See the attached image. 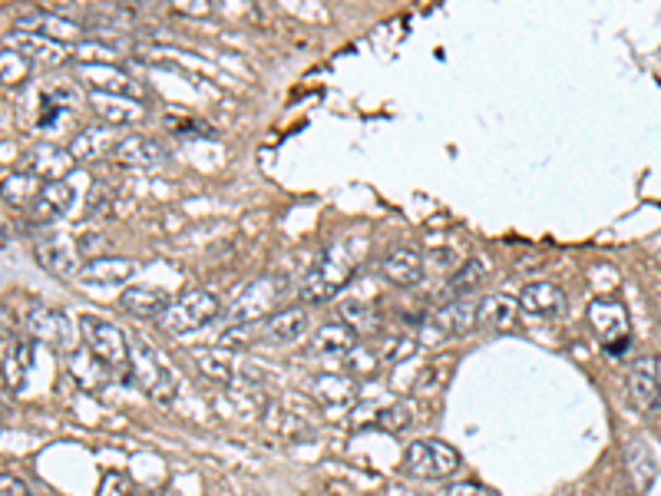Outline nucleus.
<instances>
[{
	"mask_svg": "<svg viewBox=\"0 0 661 496\" xmlns=\"http://www.w3.org/2000/svg\"><path fill=\"white\" fill-rule=\"evenodd\" d=\"M361 249L351 245H327L321 252V258L311 265V272L301 281V298L311 304H324L330 298H338L348 281L355 278V265H358Z\"/></svg>",
	"mask_w": 661,
	"mask_h": 496,
	"instance_id": "obj_1",
	"label": "nucleus"
},
{
	"mask_svg": "<svg viewBox=\"0 0 661 496\" xmlns=\"http://www.w3.org/2000/svg\"><path fill=\"white\" fill-rule=\"evenodd\" d=\"M222 314V301L212 291H186L176 301L165 304V311L155 318V324L165 331V335H189V331H199L206 324H212Z\"/></svg>",
	"mask_w": 661,
	"mask_h": 496,
	"instance_id": "obj_2",
	"label": "nucleus"
},
{
	"mask_svg": "<svg viewBox=\"0 0 661 496\" xmlns=\"http://www.w3.org/2000/svg\"><path fill=\"white\" fill-rule=\"evenodd\" d=\"M288 288V278L285 275H262L255 278L229 308H225V321L229 324H255V321H265L268 314H275V304L278 298L285 295Z\"/></svg>",
	"mask_w": 661,
	"mask_h": 496,
	"instance_id": "obj_3",
	"label": "nucleus"
},
{
	"mask_svg": "<svg viewBox=\"0 0 661 496\" xmlns=\"http://www.w3.org/2000/svg\"><path fill=\"white\" fill-rule=\"evenodd\" d=\"M80 338H83V348H90L113 371L129 368V358H132L129 338L123 335V331L113 321L96 318V314H83L80 318Z\"/></svg>",
	"mask_w": 661,
	"mask_h": 496,
	"instance_id": "obj_4",
	"label": "nucleus"
},
{
	"mask_svg": "<svg viewBox=\"0 0 661 496\" xmlns=\"http://www.w3.org/2000/svg\"><path fill=\"white\" fill-rule=\"evenodd\" d=\"M460 470V453L447 440H414L404 450V473L414 480H447Z\"/></svg>",
	"mask_w": 661,
	"mask_h": 496,
	"instance_id": "obj_5",
	"label": "nucleus"
},
{
	"mask_svg": "<svg viewBox=\"0 0 661 496\" xmlns=\"http://www.w3.org/2000/svg\"><path fill=\"white\" fill-rule=\"evenodd\" d=\"M589 324L595 331L599 345L605 348V355L622 358L628 351L631 324H628V311H625L622 301H615V298H595L589 304Z\"/></svg>",
	"mask_w": 661,
	"mask_h": 496,
	"instance_id": "obj_6",
	"label": "nucleus"
},
{
	"mask_svg": "<svg viewBox=\"0 0 661 496\" xmlns=\"http://www.w3.org/2000/svg\"><path fill=\"white\" fill-rule=\"evenodd\" d=\"M126 371H129V381H136L152 401L170 404L176 397V378H173V371L162 365V358L149 345H142V342L132 345V358H129Z\"/></svg>",
	"mask_w": 661,
	"mask_h": 496,
	"instance_id": "obj_7",
	"label": "nucleus"
},
{
	"mask_svg": "<svg viewBox=\"0 0 661 496\" xmlns=\"http://www.w3.org/2000/svg\"><path fill=\"white\" fill-rule=\"evenodd\" d=\"M14 31L37 34V37L57 41V44H83V34H86L77 21L60 18L54 11H34V8H21L14 14Z\"/></svg>",
	"mask_w": 661,
	"mask_h": 496,
	"instance_id": "obj_8",
	"label": "nucleus"
},
{
	"mask_svg": "<svg viewBox=\"0 0 661 496\" xmlns=\"http://www.w3.org/2000/svg\"><path fill=\"white\" fill-rule=\"evenodd\" d=\"M73 196H77V189L63 180L44 183L40 193L34 196V203L27 206V222L34 229H50L54 222H60L73 209Z\"/></svg>",
	"mask_w": 661,
	"mask_h": 496,
	"instance_id": "obj_9",
	"label": "nucleus"
},
{
	"mask_svg": "<svg viewBox=\"0 0 661 496\" xmlns=\"http://www.w3.org/2000/svg\"><path fill=\"white\" fill-rule=\"evenodd\" d=\"M34 258L40 262V268H47L57 278H80V249H73L67 239H60L57 232H44L34 242Z\"/></svg>",
	"mask_w": 661,
	"mask_h": 496,
	"instance_id": "obj_10",
	"label": "nucleus"
},
{
	"mask_svg": "<svg viewBox=\"0 0 661 496\" xmlns=\"http://www.w3.org/2000/svg\"><path fill=\"white\" fill-rule=\"evenodd\" d=\"M308 327H311V318L304 308H285V311L268 314L258 324V338L265 345H294L308 335Z\"/></svg>",
	"mask_w": 661,
	"mask_h": 496,
	"instance_id": "obj_11",
	"label": "nucleus"
},
{
	"mask_svg": "<svg viewBox=\"0 0 661 496\" xmlns=\"http://www.w3.org/2000/svg\"><path fill=\"white\" fill-rule=\"evenodd\" d=\"M70 162H77V159H73V152H67L63 146L37 142L34 149H27V155L21 159L18 170L37 176L40 183H57V180L67 173V165H70Z\"/></svg>",
	"mask_w": 661,
	"mask_h": 496,
	"instance_id": "obj_12",
	"label": "nucleus"
},
{
	"mask_svg": "<svg viewBox=\"0 0 661 496\" xmlns=\"http://www.w3.org/2000/svg\"><path fill=\"white\" fill-rule=\"evenodd\" d=\"M430 327H440L443 338H466V335H473V331L479 327V301H469V298L447 301L430 318Z\"/></svg>",
	"mask_w": 661,
	"mask_h": 496,
	"instance_id": "obj_13",
	"label": "nucleus"
},
{
	"mask_svg": "<svg viewBox=\"0 0 661 496\" xmlns=\"http://www.w3.org/2000/svg\"><path fill=\"white\" fill-rule=\"evenodd\" d=\"M27 327H31V335L37 342H44L50 348H60V351H67L70 338H73V327H70L67 314L57 311V308H47V304H34L27 311Z\"/></svg>",
	"mask_w": 661,
	"mask_h": 496,
	"instance_id": "obj_14",
	"label": "nucleus"
},
{
	"mask_svg": "<svg viewBox=\"0 0 661 496\" xmlns=\"http://www.w3.org/2000/svg\"><path fill=\"white\" fill-rule=\"evenodd\" d=\"M381 275L391 281V285H397V288H417L420 281H424V255H420V249H414V245H397V249H391L387 255H384V262H381Z\"/></svg>",
	"mask_w": 661,
	"mask_h": 496,
	"instance_id": "obj_15",
	"label": "nucleus"
},
{
	"mask_svg": "<svg viewBox=\"0 0 661 496\" xmlns=\"http://www.w3.org/2000/svg\"><path fill=\"white\" fill-rule=\"evenodd\" d=\"M520 298H510V295H486L479 301V327H489L496 335H513L520 327Z\"/></svg>",
	"mask_w": 661,
	"mask_h": 496,
	"instance_id": "obj_16",
	"label": "nucleus"
},
{
	"mask_svg": "<svg viewBox=\"0 0 661 496\" xmlns=\"http://www.w3.org/2000/svg\"><path fill=\"white\" fill-rule=\"evenodd\" d=\"M628 394L631 401L645 411V414H658L661 411V384H658V368L648 358H638L628 368Z\"/></svg>",
	"mask_w": 661,
	"mask_h": 496,
	"instance_id": "obj_17",
	"label": "nucleus"
},
{
	"mask_svg": "<svg viewBox=\"0 0 661 496\" xmlns=\"http://www.w3.org/2000/svg\"><path fill=\"white\" fill-rule=\"evenodd\" d=\"M520 308L533 318H543V321H553L566 311V295L559 285L553 281H533L520 291Z\"/></svg>",
	"mask_w": 661,
	"mask_h": 496,
	"instance_id": "obj_18",
	"label": "nucleus"
},
{
	"mask_svg": "<svg viewBox=\"0 0 661 496\" xmlns=\"http://www.w3.org/2000/svg\"><path fill=\"white\" fill-rule=\"evenodd\" d=\"M80 77L93 86V93H116V96L139 100L136 80H129L119 67H109V64H80Z\"/></svg>",
	"mask_w": 661,
	"mask_h": 496,
	"instance_id": "obj_19",
	"label": "nucleus"
},
{
	"mask_svg": "<svg viewBox=\"0 0 661 496\" xmlns=\"http://www.w3.org/2000/svg\"><path fill=\"white\" fill-rule=\"evenodd\" d=\"M116 146H119L116 126L96 123V126H86V129L73 139L70 152H73L77 162H96V159H103V155H113Z\"/></svg>",
	"mask_w": 661,
	"mask_h": 496,
	"instance_id": "obj_20",
	"label": "nucleus"
},
{
	"mask_svg": "<svg viewBox=\"0 0 661 496\" xmlns=\"http://www.w3.org/2000/svg\"><path fill=\"white\" fill-rule=\"evenodd\" d=\"M113 159L123 165V170H155V165L165 159V152L159 149V142H152L146 136H126L113 149Z\"/></svg>",
	"mask_w": 661,
	"mask_h": 496,
	"instance_id": "obj_21",
	"label": "nucleus"
},
{
	"mask_svg": "<svg viewBox=\"0 0 661 496\" xmlns=\"http://www.w3.org/2000/svg\"><path fill=\"white\" fill-rule=\"evenodd\" d=\"M11 47H14L21 57H27L31 64H40V67L67 64V44L47 41V37H37V34L14 31V34H11Z\"/></svg>",
	"mask_w": 661,
	"mask_h": 496,
	"instance_id": "obj_22",
	"label": "nucleus"
},
{
	"mask_svg": "<svg viewBox=\"0 0 661 496\" xmlns=\"http://www.w3.org/2000/svg\"><path fill=\"white\" fill-rule=\"evenodd\" d=\"M90 109L109 126H132L136 119H142V103L116 93H90Z\"/></svg>",
	"mask_w": 661,
	"mask_h": 496,
	"instance_id": "obj_23",
	"label": "nucleus"
},
{
	"mask_svg": "<svg viewBox=\"0 0 661 496\" xmlns=\"http://www.w3.org/2000/svg\"><path fill=\"white\" fill-rule=\"evenodd\" d=\"M136 272V262L132 258H123V255H96L90 262H83L80 268V278L90 281V285H123L129 281Z\"/></svg>",
	"mask_w": 661,
	"mask_h": 496,
	"instance_id": "obj_24",
	"label": "nucleus"
},
{
	"mask_svg": "<svg viewBox=\"0 0 661 496\" xmlns=\"http://www.w3.org/2000/svg\"><path fill=\"white\" fill-rule=\"evenodd\" d=\"M358 345V331L345 321H327L324 327H317L314 335V355H327V358H345L351 355Z\"/></svg>",
	"mask_w": 661,
	"mask_h": 496,
	"instance_id": "obj_25",
	"label": "nucleus"
},
{
	"mask_svg": "<svg viewBox=\"0 0 661 496\" xmlns=\"http://www.w3.org/2000/svg\"><path fill=\"white\" fill-rule=\"evenodd\" d=\"M67 371H70V378H73L80 388H86V391H100V388H106V381H109V374H113V368L103 365L90 348H83V351H70V355H67Z\"/></svg>",
	"mask_w": 661,
	"mask_h": 496,
	"instance_id": "obj_26",
	"label": "nucleus"
},
{
	"mask_svg": "<svg viewBox=\"0 0 661 496\" xmlns=\"http://www.w3.org/2000/svg\"><path fill=\"white\" fill-rule=\"evenodd\" d=\"M170 304V295L159 291V288H146V285H136V288H126L119 295V308L132 318H159Z\"/></svg>",
	"mask_w": 661,
	"mask_h": 496,
	"instance_id": "obj_27",
	"label": "nucleus"
},
{
	"mask_svg": "<svg viewBox=\"0 0 661 496\" xmlns=\"http://www.w3.org/2000/svg\"><path fill=\"white\" fill-rule=\"evenodd\" d=\"M489 278V265L483 258H466L447 281V295L456 301V298H469L473 291H479Z\"/></svg>",
	"mask_w": 661,
	"mask_h": 496,
	"instance_id": "obj_28",
	"label": "nucleus"
},
{
	"mask_svg": "<svg viewBox=\"0 0 661 496\" xmlns=\"http://www.w3.org/2000/svg\"><path fill=\"white\" fill-rule=\"evenodd\" d=\"M338 314H341L345 324H351V327L358 331V335H368V331H374V327L381 324V311H378V304H374V301H361V298L341 301Z\"/></svg>",
	"mask_w": 661,
	"mask_h": 496,
	"instance_id": "obj_29",
	"label": "nucleus"
},
{
	"mask_svg": "<svg viewBox=\"0 0 661 496\" xmlns=\"http://www.w3.org/2000/svg\"><path fill=\"white\" fill-rule=\"evenodd\" d=\"M40 180L37 176H31V173H24V170H14V176H8L4 180V203L8 206H31L34 203V196L40 193Z\"/></svg>",
	"mask_w": 661,
	"mask_h": 496,
	"instance_id": "obj_30",
	"label": "nucleus"
},
{
	"mask_svg": "<svg viewBox=\"0 0 661 496\" xmlns=\"http://www.w3.org/2000/svg\"><path fill=\"white\" fill-rule=\"evenodd\" d=\"M196 365H199V371H202L209 381H219V384L232 381V358H229V351L202 348V351H196Z\"/></svg>",
	"mask_w": 661,
	"mask_h": 496,
	"instance_id": "obj_31",
	"label": "nucleus"
},
{
	"mask_svg": "<svg viewBox=\"0 0 661 496\" xmlns=\"http://www.w3.org/2000/svg\"><path fill=\"white\" fill-rule=\"evenodd\" d=\"M100 496H142V493L126 473H106L103 486H100Z\"/></svg>",
	"mask_w": 661,
	"mask_h": 496,
	"instance_id": "obj_32",
	"label": "nucleus"
},
{
	"mask_svg": "<svg viewBox=\"0 0 661 496\" xmlns=\"http://www.w3.org/2000/svg\"><path fill=\"white\" fill-rule=\"evenodd\" d=\"M27 73H31V60L21 57L14 47H8V50H4V83H8V86H11V83H21Z\"/></svg>",
	"mask_w": 661,
	"mask_h": 496,
	"instance_id": "obj_33",
	"label": "nucleus"
},
{
	"mask_svg": "<svg viewBox=\"0 0 661 496\" xmlns=\"http://www.w3.org/2000/svg\"><path fill=\"white\" fill-rule=\"evenodd\" d=\"M113 196H109V186L106 183H93L90 189V203H86V219H100L106 209H109Z\"/></svg>",
	"mask_w": 661,
	"mask_h": 496,
	"instance_id": "obj_34",
	"label": "nucleus"
},
{
	"mask_svg": "<svg viewBox=\"0 0 661 496\" xmlns=\"http://www.w3.org/2000/svg\"><path fill=\"white\" fill-rule=\"evenodd\" d=\"M437 496H500V493L483 483H453V486H443Z\"/></svg>",
	"mask_w": 661,
	"mask_h": 496,
	"instance_id": "obj_35",
	"label": "nucleus"
},
{
	"mask_svg": "<svg viewBox=\"0 0 661 496\" xmlns=\"http://www.w3.org/2000/svg\"><path fill=\"white\" fill-rule=\"evenodd\" d=\"M155 4H165V8H173L179 14H206L212 0H155Z\"/></svg>",
	"mask_w": 661,
	"mask_h": 496,
	"instance_id": "obj_36",
	"label": "nucleus"
},
{
	"mask_svg": "<svg viewBox=\"0 0 661 496\" xmlns=\"http://www.w3.org/2000/svg\"><path fill=\"white\" fill-rule=\"evenodd\" d=\"M4 486H0V496H31V489L24 486V480H18V476H11V473H4V480H0Z\"/></svg>",
	"mask_w": 661,
	"mask_h": 496,
	"instance_id": "obj_37",
	"label": "nucleus"
},
{
	"mask_svg": "<svg viewBox=\"0 0 661 496\" xmlns=\"http://www.w3.org/2000/svg\"><path fill=\"white\" fill-rule=\"evenodd\" d=\"M654 368H658V384H661V355H658V361H654Z\"/></svg>",
	"mask_w": 661,
	"mask_h": 496,
	"instance_id": "obj_38",
	"label": "nucleus"
}]
</instances>
